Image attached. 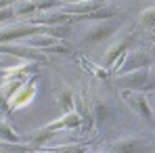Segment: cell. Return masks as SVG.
I'll use <instances>...</instances> for the list:
<instances>
[{
	"label": "cell",
	"instance_id": "1",
	"mask_svg": "<svg viewBox=\"0 0 155 153\" xmlns=\"http://www.w3.org/2000/svg\"><path fill=\"white\" fill-rule=\"evenodd\" d=\"M120 27L117 21H111V19H105V21H92L82 29V38L80 42L82 44H99L107 40L109 36L115 34V29Z\"/></svg>",
	"mask_w": 155,
	"mask_h": 153
},
{
	"label": "cell",
	"instance_id": "2",
	"mask_svg": "<svg viewBox=\"0 0 155 153\" xmlns=\"http://www.w3.org/2000/svg\"><path fill=\"white\" fill-rule=\"evenodd\" d=\"M149 52L140 51V48H134V51L126 52L120 61V65L115 67V74L117 76H124V74H130V72H136V69H145L149 67Z\"/></svg>",
	"mask_w": 155,
	"mask_h": 153
},
{
	"label": "cell",
	"instance_id": "3",
	"mask_svg": "<svg viewBox=\"0 0 155 153\" xmlns=\"http://www.w3.org/2000/svg\"><path fill=\"white\" fill-rule=\"evenodd\" d=\"M113 82H115V86H120L122 90H136V92H140V90L147 88V84H149V67L130 72V74H124V76H117Z\"/></svg>",
	"mask_w": 155,
	"mask_h": 153
},
{
	"label": "cell",
	"instance_id": "4",
	"mask_svg": "<svg viewBox=\"0 0 155 153\" xmlns=\"http://www.w3.org/2000/svg\"><path fill=\"white\" fill-rule=\"evenodd\" d=\"M130 40L132 38H128V36H122V38H117V40H113L107 48H105L103 52V59H101V67L103 69H111L117 61H122V57L126 55V48H128Z\"/></svg>",
	"mask_w": 155,
	"mask_h": 153
},
{
	"label": "cell",
	"instance_id": "5",
	"mask_svg": "<svg viewBox=\"0 0 155 153\" xmlns=\"http://www.w3.org/2000/svg\"><path fill=\"white\" fill-rule=\"evenodd\" d=\"M42 29L44 27L29 25V23H15V25L0 27V44H6V42H13V40H19V38H29L34 34H40Z\"/></svg>",
	"mask_w": 155,
	"mask_h": 153
},
{
	"label": "cell",
	"instance_id": "6",
	"mask_svg": "<svg viewBox=\"0 0 155 153\" xmlns=\"http://www.w3.org/2000/svg\"><path fill=\"white\" fill-rule=\"evenodd\" d=\"M34 97H36V76H29L27 82L15 92V97L8 101V111H17V109L25 107Z\"/></svg>",
	"mask_w": 155,
	"mask_h": 153
},
{
	"label": "cell",
	"instance_id": "7",
	"mask_svg": "<svg viewBox=\"0 0 155 153\" xmlns=\"http://www.w3.org/2000/svg\"><path fill=\"white\" fill-rule=\"evenodd\" d=\"M111 113H113V107H111V103L107 99L92 97V120H94V128L97 130L105 126V122L111 118Z\"/></svg>",
	"mask_w": 155,
	"mask_h": 153
},
{
	"label": "cell",
	"instance_id": "8",
	"mask_svg": "<svg viewBox=\"0 0 155 153\" xmlns=\"http://www.w3.org/2000/svg\"><path fill=\"white\" fill-rule=\"evenodd\" d=\"M145 149V143L134 136H124L111 143V153H140Z\"/></svg>",
	"mask_w": 155,
	"mask_h": 153
},
{
	"label": "cell",
	"instance_id": "9",
	"mask_svg": "<svg viewBox=\"0 0 155 153\" xmlns=\"http://www.w3.org/2000/svg\"><path fill=\"white\" fill-rule=\"evenodd\" d=\"M46 130H59V128H67V130H74V128H82V118L78 115L76 111H71V113H65L63 118H59V120H52L46 124Z\"/></svg>",
	"mask_w": 155,
	"mask_h": 153
},
{
	"label": "cell",
	"instance_id": "10",
	"mask_svg": "<svg viewBox=\"0 0 155 153\" xmlns=\"http://www.w3.org/2000/svg\"><path fill=\"white\" fill-rule=\"evenodd\" d=\"M0 138L4 143H8V145H21V136L15 132V128L8 124V120L2 118V115H0Z\"/></svg>",
	"mask_w": 155,
	"mask_h": 153
},
{
	"label": "cell",
	"instance_id": "11",
	"mask_svg": "<svg viewBox=\"0 0 155 153\" xmlns=\"http://www.w3.org/2000/svg\"><path fill=\"white\" fill-rule=\"evenodd\" d=\"M57 134V130H46V128H42L40 132H36L34 136H31V141H29V149H40V147H46V141L52 138Z\"/></svg>",
	"mask_w": 155,
	"mask_h": 153
},
{
	"label": "cell",
	"instance_id": "12",
	"mask_svg": "<svg viewBox=\"0 0 155 153\" xmlns=\"http://www.w3.org/2000/svg\"><path fill=\"white\" fill-rule=\"evenodd\" d=\"M13 13L34 17V15H38V2H13Z\"/></svg>",
	"mask_w": 155,
	"mask_h": 153
},
{
	"label": "cell",
	"instance_id": "13",
	"mask_svg": "<svg viewBox=\"0 0 155 153\" xmlns=\"http://www.w3.org/2000/svg\"><path fill=\"white\" fill-rule=\"evenodd\" d=\"M140 21L149 27V29H153V32H155V4L147 6V8L140 13Z\"/></svg>",
	"mask_w": 155,
	"mask_h": 153
},
{
	"label": "cell",
	"instance_id": "14",
	"mask_svg": "<svg viewBox=\"0 0 155 153\" xmlns=\"http://www.w3.org/2000/svg\"><path fill=\"white\" fill-rule=\"evenodd\" d=\"M82 61H84V59H82ZM84 65H86V67H88V69H90V72H92L94 76L99 78V80H109V72H107V69L99 67V65H90L88 61H84Z\"/></svg>",
	"mask_w": 155,
	"mask_h": 153
},
{
	"label": "cell",
	"instance_id": "15",
	"mask_svg": "<svg viewBox=\"0 0 155 153\" xmlns=\"http://www.w3.org/2000/svg\"><path fill=\"white\" fill-rule=\"evenodd\" d=\"M61 101H63V107H65V113H71L74 111V95L71 92H63L61 95Z\"/></svg>",
	"mask_w": 155,
	"mask_h": 153
},
{
	"label": "cell",
	"instance_id": "16",
	"mask_svg": "<svg viewBox=\"0 0 155 153\" xmlns=\"http://www.w3.org/2000/svg\"><path fill=\"white\" fill-rule=\"evenodd\" d=\"M15 13H13V4H8V6H4V8H0V23L2 21H6V19H11Z\"/></svg>",
	"mask_w": 155,
	"mask_h": 153
},
{
	"label": "cell",
	"instance_id": "17",
	"mask_svg": "<svg viewBox=\"0 0 155 153\" xmlns=\"http://www.w3.org/2000/svg\"><path fill=\"white\" fill-rule=\"evenodd\" d=\"M147 88L155 90V65H149V84H147Z\"/></svg>",
	"mask_w": 155,
	"mask_h": 153
},
{
	"label": "cell",
	"instance_id": "18",
	"mask_svg": "<svg viewBox=\"0 0 155 153\" xmlns=\"http://www.w3.org/2000/svg\"><path fill=\"white\" fill-rule=\"evenodd\" d=\"M147 99H149V107H151V113H153V120H155V92L147 95Z\"/></svg>",
	"mask_w": 155,
	"mask_h": 153
},
{
	"label": "cell",
	"instance_id": "19",
	"mask_svg": "<svg viewBox=\"0 0 155 153\" xmlns=\"http://www.w3.org/2000/svg\"><path fill=\"white\" fill-rule=\"evenodd\" d=\"M86 153H90V151H86ZM97 153H103V151H97Z\"/></svg>",
	"mask_w": 155,
	"mask_h": 153
}]
</instances>
